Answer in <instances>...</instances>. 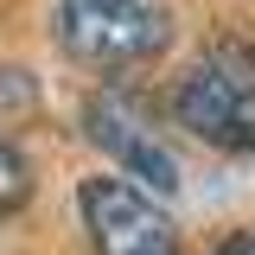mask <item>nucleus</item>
Returning <instances> with one entry per match:
<instances>
[{
  "label": "nucleus",
  "instance_id": "2",
  "mask_svg": "<svg viewBox=\"0 0 255 255\" xmlns=\"http://www.w3.org/2000/svg\"><path fill=\"white\" fill-rule=\"evenodd\" d=\"M51 38H58V51L83 64H140L166 51L172 19L147 0H64L51 19Z\"/></svg>",
  "mask_w": 255,
  "mask_h": 255
},
{
  "label": "nucleus",
  "instance_id": "7",
  "mask_svg": "<svg viewBox=\"0 0 255 255\" xmlns=\"http://www.w3.org/2000/svg\"><path fill=\"white\" fill-rule=\"evenodd\" d=\"M0 102H6V90H0Z\"/></svg>",
  "mask_w": 255,
  "mask_h": 255
},
{
  "label": "nucleus",
  "instance_id": "5",
  "mask_svg": "<svg viewBox=\"0 0 255 255\" xmlns=\"http://www.w3.org/2000/svg\"><path fill=\"white\" fill-rule=\"evenodd\" d=\"M26 198H32V166H26L19 147H6V140H0V217H13Z\"/></svg>",
  "mask_w": 255,
  "mask_h": 255
},
{
  "label": "nucleus",
  "instance_id": "6",
  "mask_svg": "<svg viewBox=\"0 0 255 255\" xmlns=\"http://www.w3.org/2000/svg\"><path fill=\"white\" fill-rule=\"evenodd\" d=\"M217 255H255V236H230V243H217Z\"/></svg>",
  "mask_w": 255,
  "mask_h": 255
},
{
  "label": "nucleus",
  "instance_id": "3",
  "mask_svg": "<svg viewBox=\"0 0 255 255\" xmlns=\"http://www.w3.org/2000/svg\"><path fill=\"white\" fill-rule=\"evenodd\" d=\"M77 204H83V230H90L96 255H185L166 204L153 191H140L134 179H122V172L83 179Z\"/></svg>",
  "mask_w": 255,
  "mask_h": 255
},
{
  "label": "nucleus",
  "instance_id": "1",
  "mask_svg": "<svg viewBox=\"0 0 255 255\" xmlns=\"http://www.w3.org/2000/svg\"><path fill=\"white\" fill-rule=\"evenodd\" d=\"M172 115L223 153H255V45L223 38L191 64L172 90Z\"/></svg>",
  "mask_w": 255,
  "mask_h": 255
},
{
  "label": "nucleus",
  "instance_id": "4",
  "mask_svg": "<svg viewBox=\"0 0 255 255\" xmlns=\"http://www.w3.org/2000/svg\"><path fill=\"white\" fill-rule=\"evenodd\" d=\"M90 140L102 153H115L122 179H134L140 191H172L179 185V159L166 153L153 134H147V122H134L128 102H115V96H96L90 102Z\"/></svg>",
  "mask_w": 255,
  "mask_h": 255
}]
</instances>
